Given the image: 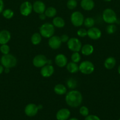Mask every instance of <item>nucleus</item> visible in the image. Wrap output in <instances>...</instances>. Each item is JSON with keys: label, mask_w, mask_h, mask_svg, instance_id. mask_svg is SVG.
Wrapping results in <instances>:
<instances>
[{"label": "nucleus", "mask_w": 120, "mask_h": 120, "mask_svg": "<svg viewBox=\"0 0 120 120\" xmlns=\"http://www.w3.org/2000/svg\"><path fill=\"white\" fill-rule=\"evenodd\" d=\"M65 101L71 107H78L82 102V94L78 90H71L66 93Z\"/></svg>", "instance_id": "1"}, {"label": "nucleus", "mask_w": 120, "mask_h": 120, "mask_svg": "<svg viewBox=\"0 0 120 120\" xmlns=\"http://www.w3.org/2000/svg\"><path fill=\"white\" fill-rule=\"evenodd\" d=\"M1 64L4 67V68H12L16 65L17 60L14 55L11 54L3 55L0 59Z\"/></svg>", "instance_id": "2"}, {"label": "nucleus", "mask_w": 120, "mask_h": 120, "mask_svg": "<svg viewBox=\"0 0 120 120\" xmlns=\"http://www.w3.org/2000/svg\"><path fill=\"white\" fill-rule=\"evenodd\" d=\"M55 32V27L52 23H45L42 24L40 28V34L42 37L45 38H49L52 36Z\"/></svg>", "instance_id": "3"}, {"label": "nucleus", "mask_w": 120, "mask_h": 120, "mask_svg": "<svg viewBox=\"0 0 120 120\" xmlns=\"http://www.w3.org/2000/svg\"><path fill=\"white\" fill-rule=\"evenodd\" d=\"M102 19L105 23L112 24L117 21V16L115 12L111 8L104 9L102 12Z\"/></svg>", "instance_id": "4"}, {"label": "nucleus", "mask_w": 120, "mask_h": 120, "mask_svg": "<svg viewBox=\"0 0 120 120\" xmlns=\"http://www.w3.org/2000/svg\"><path fill=\"white\" fill-rule=\"evenodd\" d=\"M95 69L94 64L88 60L83 61L79 65V71L84 75H91Z\"/></svg>", "instance_id": "5"}, {"label": "nucleus", "mask_w": 120, "mask_h": 120, "mask_svg": "<svg viewBox=\"0 0 120 120\" xmlns=\"http://www.w3.org/2000/svg\"><path fill=\"white\" fill-rule=\"evenodd\" d=\"M84 16L80 11H75L71 15V22L72 24L76 27L81 26L83 25Z\"/></svg>", "instance_id": "6"}, {"label": "nucleus", "mask_w": 120, "mask_h": 120, "mask_svg": "<svg viewBox=\"0 0 120 120\" xmlns=\"http://www.w3.org/2000/svg\"><path fill=\"white\" fill-rule=\"evenodd\" d=\"M67 46L73 52H79L82 48V43L76 38H71L67 42Z\"/></svg>", "instance_id": "7"}, {"label": "nucleus", "mask_w": 120, "mask_h": 120, "mask_svg": "<svg viewBox=\"0 0 120 120\" xmlns=\"http://www.w3.org/2000/svg\"><path fill=\"white\" fill-rule=\"evenodd\" d=\"M48 59L44 55H38L34 57L32 60V64L37 68H41L47 64Z\"/></svg>", "instance_id": "8"}, {"label": "nucleus", "mask_w": 120, "mask_h": 120, "mask_svg": "<svg viewBox=\"0 0 120 120\" xmlns=\"http://www.w3.org/2000/svg\"><path fill=\"white\" fill-rule=\"evenodd\" d=\"M32 10V5L30 2L28 1L22 2L20 5V13L21 15L24 16H27L30 15Z\"/></svg>", "instance_id": "9"}, {"label": "nucleus", "mask_w": 120, "mask_h": 120, "mask_svg": "<svg viewBox=\"0 0 120 120\" xmlns=\"http://www.w3.org/2000/svg\"><path fill=\"white\" fill-rule=\"evenodd\" d=\"M38 110L39 109L38 105H36L35 104H33V103H30V104H27L25 106L24 109V112L26 116L32 117L36 116Z\"/></svg>", "instance_id": "10"}, {"label": "nucleus", "mask_w": 120, "mask_h": 120, "mask_svg": "<svg viewBox=\"0 0 120 120\" xmlns=\"http://www.w3.org/2000/svg\"><path fill=\"white\" fill-rule=\"evenodd\" d=\"M62 42L61 41L60 37L56 35H53L49 38L48 41V45L52 49H58L61 47Z\"/></svg>", "instance_id": "11"}, {"label": "nucleus", "mask_w": 120, "mask_h": 120, "mask_svg": "<svg viewBox=\"0 0 120 120\" xmlns=\"http://www.w3.org/2000/svg\"><path fill=\"white\" fill-rule=\"evenodd\" d=\"M102 33L100 29L96 27H91L88 28L87 30V36L92 40H97L101 38Z\"/></svg>", "instance_id": "12"}, {"label": "nucleus", "mask_w": 120, "mask_h": 120, "mask_svg": "<svg viewBox=\"0 0 120 120\" xmlns=\"http://www.w3.org/2000/svg\"><path fill=\"white\" fill-rule=\"evenodd\" d=\"M40 73L44 77H49L54 74V68L51 64H47L41 68Z\"/></svg>", "instance_id": "13"}, {"label": "nucleus", "mask_w": 120, "mask_h": 120, "mask_svg": "<svg viewBox=\"0 0 120 120\" xmlns=\"http://www.w3.org/2000/svg\"><path fill=\"white\" fill-rule=\"evenodd\" d=\"M33 11L38 14L44 13L46 9V6L44 2L41 1H36L32 4Z\"/></svg>", "instance_id": "14"}, {"label": "nucleus", "mask_w": 120, "mask_h": 120, "mask_svg": "<svg viewBox=\"0 0 120 120\" xmlns=\"http://www.w3.org/2000/svg\"><path fill=\"white\" fill-rule=\"evenodd\" d=\"M55 63L60 68H64L67 66L68 63V59L65 55L64 54H58L55 57Z\"/></svg>", "instance_id": "15"}, {"label": "nucleus", "mask_w": 120, "mask_h": 120, "mask_svg": "<svg viewBox=\"0 0 120 120\" xmlns=\"http://www.w3.org/2000/svg\"><path fill=\"white\" fill-rule=\"evenodd\" d=\"M70 115L71 112L68 109H61L56 112V118L57 120H67Z\"/></svg>", "instance_id": "16"}, {"label": "nucleus", "mask_w": 120, "mask_h": 120, "mask_svg": "<svg viewBox=\"0 0 120 120\" xmlns=\"http://www.w3.org/2000/svg\"><path fill=\"white\" fill-rule=\"evenodd\" d=\"M11 38L10 32L7 30H2L0 31V45L7 44Z\"/></svg>", "instance_id": "17"}, {"label": "nucleus", "mask_w": 120, "mask_h": 120, "mask_svg": "<svg viewBox=\"0 0 120 120\" xmlns=\"http://www.w3.org/2000/svg\"><path fill=\"white\" fill-rule=\"evenodd\" d=\"M81 7L85 11H91L95 7V3L93 0H81Z\"/></svg>", "instance_id": "18"}, {"label": "nucleus", "mask_w": 120, "mask_h": 120, "mask_svg": "<svg viewBox=\"0 0 120 120\" xmlns=\"http://www.w3.org/2000/svg\"><path fill=\"white\" fill-rule=\"evenodd\" d=\"M94 47L91 44H85L82 46L81 51L82 55L85 56H89L94 52Z\"/></svg>", "instance_id": "19"}, {"label": "nucleus", "mask_w": 120, "mask_h": 120, "mask_svg": "<svg viewBox=\"0 0 120 120\" xmlns=\"http://www.w3.org/2000/svg\"><path fill=\"white\" fill-rule=\"evenodd\" d=\"M116 63V60L114 57H109L105 60L104 67L108 70H111L115 67Z\"/></svg>", "instance_id": "20"}, {"label": "nucleus", "mask_w": 120, "mask_h": 120, "mask_svg": "<svg viewBox=\"0 0 120 120\" xmlns=\"http://www.w3.org/2000/svg\"><path fill=\"white\" fill-rule=\"evenodd\" d=\"M52 25L54 26V27H56L57 28H62L64 27L65 22L62 18L56 16L53 19Z\"/></svg>", "instance_id": "21"}, {"label": "nucleus", "mask_w": 120, "mask_h": 120, "mask_svg": "<svg viewBox=\"0 0 120 120\" xmlns=\"http://www.w3.org/2000/svg\"><path fill=\"white\" fill-rule=\"evenodd\" d=\"M54 91L58 95H64L67 93V88L64 84H58L55 86Z\"/></svg>", "instance_id": "22"}, {"label": "nucleus", "mask_w": 120, "mask_h": 120, "mask_svg": "<svg viewBox=\"0 0 120 120\" xmlns=\"http://www.w3.org/2000/svg\"><path fill=\"white\" fill-rule=\"evenodd\" d=\"M67 69L71 73H75L79 71V66L76 63L71 62L67 63Z\"/></svg>", "instance_id": "23"}, {"label": "nucleus", "mask_w": 120, "mask_h": 120, "mask_svg": "<svg viewBox=\"0 0 120 120\" xmlns=\"http://www.w3.org/2000/svg\"><path fill=\"white\" fill-rule=\"evenodd\" d=\"M41 41H42V36L40 33H34L32 35L31 38V43L34 45H37L41 43Z\"/></svg>", "instance_id": "24"}, {"label": "nucleus", "mask_w": 120, "mask_h": 120, "mask_svg": "<svg viewBox=\"0 0 120 120\" xmlns=\"http://www.w3.org/2000/svg\"><path fill=\"white\" fill-rule=\"evenodd\" d=\"M56 13H57V11H56V8L53 7H48L47 8H46L44 12V14H45L46 16L48 18L55 17V15H56Z\"/></svg>", "instance_id": "25"}, {"label": "nucleus", "mask_w": 120, "mask_h": 120, "mask_svg": "<svg viewBox=\"0 0 120 120\" xmlns=\"http://www.w3.org/2000/svg\"><path fill=\"white\" fill-rule=\"evenodd\" d=\"M67 86L71 90H74L77 87V81L74 78H69L67 81Z\"/></svg>", "instance_id": "26"}, {"label": "nucleus", "mask_w": 120, "mask_h": 120, "mask_svg": "<svg viewBox=\"0 0 120 120\" xmlns=\"http://www.w3.org/2000/svg\"><path fill=\"white\" fill-rule=\"evenodd\" d=\"M83 24L86 28H90L91 27L94 26V25H95V20L93 18L88 17L87 18L84 19Z\"/></svg>", "instance_id": "27"}, {"label": "nucleus", "mask_w": 120, "mask_h": 120, "mask_svg": "<svg viewBox=\"0 0 120 120\" xmlns=\"http://www.w3.org/2000/svg\"><path fill=\"white\" fill-rule=\"evenodd\" d=\"M2 14V16H3L5 19H11L14 16V11L11 9H5V10L3 11Z\"/></svg>", "instance_id": "28"}, {"label": "nucleus", "mask_w": 120, "mask_h": 120, "mask_svg": "<svg viewBox=\"0 0 120 120\" xmlns=\"http://www.w3.org/2000/svg\"><path fill=\"white\" fill-rule=\"evenodd\" d=\"M67 7L70 10H73L77 7L76 0H68L67 3Z\"/></svg>", "instance_id": "29"}, {"label": "nucleus", "mask_w": 120, "mask_h": 120, "mask_svg": "<svg viewBox=\"0 0 120 120\" xmlns=\"http://www.w3.org/2000/svg\"><path fill=\"white\" fill-rule=\"evenodd\" d=\"M71 59L72 62H74V63H78L80 60H81V55H80V54L79 53V52H74L72 54Z\"/></svg>", "instance_id": "30"}, {"label": "nucleus", "mask_w": 120, "mask_h": 120, "mask_svg": "<svg viewBox=\"0 0 120 120\" xmlns=\"http://www.w3.org/2000/svg\"><path fill=\"white\" fill-rule=\"evenodd\" d=\"M10 51V48L7 44L1 45L0 46V52L2 53L3 55H7L9 53Z\"/></svg>", "instance_id": "31"}, {"label": "nucleus", "mask_w": 120, "mask_h": 120, "mask_svg": "<svg viewBox=\"0 0 120 120\" xmlns=\"http://www.w3.org/2000/svg\"><path fill=\"white\" fill-rule=\"evenodd\" d=\"M116 25L112 23V24H109L106 28V31L108 34H113L116 32Z\"/></svg>", "instance_id": "32"}, {"label": "nucleus", "mask_w": 120, "mask_h": 120, "mask_svg": "<svg viewBox=\"0 0 120 120\" xmlns=\"http://www.w3.org/2000/svg\"><path fill=\"white\" fill-rule=\"evenodd\" d=\"M80 113L83 117H87L89 115V109L86 106H82L80 109Z\"/></svg>", "instance_id": "33"}, {"label": "nucleus", "mask_w": 120, "mask_h": 120, "mask_svg": "<svg viewBox=\"0 0 120 120\" xmlns=\"http://www.w3.org/2000/svg\"><path fill=\"white\" fill-rule=\"evenodd\" d=\"M77 35L81 38H84L87 36V30L84 28H80L77 31Z\"/></svg>", "instance_id": "34"}, {"label": "nucleus", "mask_w": 120, "mask_h": 120, "mask_svg": "<svg viewBox=\"0 0 120 120\" xmlns=\"http://www.w3.org/2000/svg\"><path fill=\"white\" fill-rule=\"evenodd\" d=\"M85 120H101L98 116L95 115H88L85 117Z\"/></svg>", "instance_id": "35"}, {"label": "nucleus", "mask_w": 120, "mask_h": 120, "mask_svg": "<svg viewBox=\"0 0 120 120\" xmlns=\"http://www.w3.org/2000/svg\"><path fill=\"white\" fill-rule=\"evenodd\" d=\"M60 39H61V41L62 42V43H66L69 39L68 35H66V34H64V35H61L60 36Z\"/></svg>", "instance_id": "36"}, {"label": "nucleus", "mask_w": 120, "mask_h": 120, "mask_svg": "<svg viewBox=\"0 0 120 120\" xmlns=\"http://www.w3.org/2000/svg\"><path fill=\"white\" fill-rule=\"evenodd\" d=\"M4 8V2L3 0H0V14L3 12Z\"/></svg>", "instance_id": "37"}, {"label": "nucleus", "mask_w": 120, "mask_h": 120, "mask_svg": "<svg viewBox=\"0 0 120 120\" xmlns=\"http://www.w3.org/2000/svg\"><path fill=\"white\" fill-rule=\"evenodd\" d=\"M40 15V16H39V17H40V19L41 20H45L46 18V15L45 14H44V13H42V14H39Z\"/></svg>", "instance_id": "38"}, {"label": "nucleus", "mask_w": 120, "mask_h": 120, "mask_svg": "<svg viewBox=\"0 0 120 120\" xmlns=\"http://www.w3.org/2000/svg\"><path fill=\"white\" fill-rule=\"evenodd\" d=\"M4 67L1 64H0V75H1L4 72Z\"/></svg>", "instance_id": "39"}, {"label": "nucleus", "mask_w": 120, "mask_h": 120, "mask_svg": "<svg viewBox=\"0 0 120 120\" xmlns=\"http://www.w3.org/2000/svg\"><path fill=\"white\" fill-rule=\"evenodd\" d=\"M5 73H8L10 71V69L9 68H4V70Z\"/></svg>", "instance_id": "40"}, {"label": "nucleus", "mask_w": 120, "mask_h": 120, "mask_svg": "<svg viewBox=\"0 0 120 120\" xmlns=\"http://www.w3.org/2000/svg\"><path fill=\"white\" fill-rule=\"evenodd\" d=\"M118 73L120 75V64L118 66Z\"/></svg>", "instance_id": "41"}, {"label": "nucleus", "mask_w": 120, "mask_h": 120, "mask_svg": "<svg viewBox=\"0 0 120 120\" xmlns=\"http://www.w3.org/2000/svg\"><path fill=\"white\" fill-rule=\"evenodd\" d=\"M38 107L39 110H40V109H41L42 108V105H38Z\"/></svg>", "instance_id": "42"}, {"label": "nucleus", "mask_w": 120, "mask_h": 120, "mask_svg": "<svg viewBox=\"0 0 120 120\" xmlns=\"http://www.w3.org/2000/svg\"><path fill=\"white\" fill-rule=\"evenodd\" d=\"M69 120H78L76 118H71V119H69Z\"/></svg>", "instance_id": "43"}, {"label": "nucleus", "mask_w": 120, "mask_h": 120, "mask_svg": "<svg viewBox=\"0 0 120 120\" xmlns=\"http://www.w3.org/2000/svg\"><path fill=\"white\" fill-rule=\"evenodd\" d=\"M104 1H105V2H110V1H111L112 0H104Z\"/></svg>", "instance_id": "44"}, {"label": "nucleus", "mask_w": 120, "mask_h": 120, "mask_svg": "<svg viewBox=\"0 0 120 120\" xmlns=\"http://www.w3.org/2000/svg\"><path fill=\"white\" fill-rule=\"evenodd\" d=\"M0 46H1V45H0Z\"/></svg>", "instance_id": "45"}, {"label": "nucleus", "mask_w": 120, "mask_h": 120, "mask_svg": "<svg viewBox=\"0 0 120 120\" xmlns=\"http://www.w3.org/2000/svg\"></svg>", "instance_id": "46"}]
</instances>
